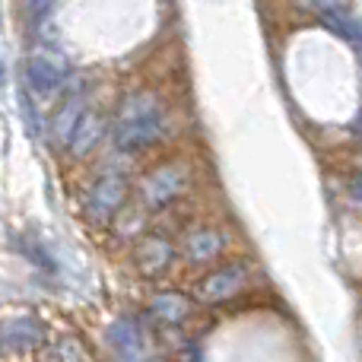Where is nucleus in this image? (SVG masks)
Masks as SVG:
<instances>
[{
    "label": "nucleus",
    "mask_w": 362,
    "mask_h": 362,
    "mask_svg": "<svg viewBox=\"0 0 362 362\" xmlns=\"http://www.w3.org/2000/svg\"><path fill=\"white\" fill-rule=\"evenodd\" d=\"M86 95L76 93L70 95V99H64V105L54 112V121H51V127H54V137L61 140V144H70V137H74L76 124H80V118L86 115Z\"/></svg>",
    "instance_id": "423d86ee"
},
{
    "label": "nucleus",
    "mask_w": 362,
    "mask_h": 362,
    "mask_svg": "<svg viewBox=\"0 0 362 362\" xmlns=\"http://www.w3.org/2000/svg\"><path fill=\"white\" fill-rule=\"evenodd\" d=\"M353 194H356V197L362 200V175H359L356 181H353Z\"/></svg>",
    "instance_id": "2eb2a0df"
},
{
    "label": "nucleus",
    "mask_w": 362,
    "mask_h": 362,
    "mask_svg": "<svg viewBox=\"0 0 362 362\" xmlns=\"http://www.w3.org/2000/svg\"><path fill=\"white\" fill-rule=\"evenodd\" d=\"M42 337H45V331L35 318H13V321H6V327H4V346L10 353L29 350V346L42 344Z\"/></svg>",
    "instance_id": "0eeeda50"
},
{
    "label": "nucleus",
    "mask_w": 362,
    "mask_h": 362,
    "mask_svg": "<svg viewBox=\"0 0 362 362\" xmlns=\"http://www.w3.org/2000/svg\"><path fill=\"white\" fill-rule=\"evenodd\" d=\"M159 131H163V108L156 95L137 93L121 105L118 131H115L121 150H144L159 137Z\"/></svg>",
    "instance_id": "f257e3e1"
},
{
    "label": "nucleus",
    "mask_w": 362,
    "mask_h": 362,
    "mask_svg": "<svg viewBox=\"0 0 362 362\" xmlns=\"http://www.w3.org/2000/svg\"><path fill=\"white\" fill-rule=\"evenodd\" d=\"M223 245H226L223 232L200 229V232H194V235H187L185 251H187V257H191L194 264H206L210 257H216L219 251H223Z\"/></svg>",
    "instance_id": "1a4fd4ad"
},
{
    "label": "nucleus",
    "mask_w": 362,
    "mask_h": 362,
    "mask_svg": "<svg viewBox=\"0 0 362 362\" xmlns=\"http://www.w3.org/2000/svg\"><path fill=\"white\" fill-rule=\"evenodd\" d=\"M124 181L115 178V175H105L99 178L93 185V191H89V200H86V210L89 216L95 219V223H105V219L115 216V210H118L121 204H124Z\"/></svg>",
    "instance_id": "7ed1b4c3"
},
{
    "label": "nucleus",
    "mask_w": 362,
    "mask_h": 362,
    "mask_svg": "<svg viewBox=\"0 0 362 362\" xmlns=\"http://www.w3.org/2000/svg\"><path fill=\"white\" fill-rule=\"evenodd\" d=\"M102 134H105V118L95 112H86L80 118V124H76L74 137H70V150H74L76 156H86V153L102 140Z\"/></svg>",
    "instance_id": "6e6552de"
},
{
    "label": "nucleus",
    "mask_w": 362,
    "mask_h": 362,
    "mask_svg": "<svg viewBox=\"0 0 362 362\" xmlns=\"http://www.w3.org/2000/svg\"><path fill=\"white\" fill-rule=\"evenodd\" d=\"M150 312L156 315L159 321H165V325H178V321L187 318V312H191V305H187L185 299H181L178 293H163L153 299Z\"/></svg>",
    "instance_id": "9b49d317"
},
{
    "label": "nucleus",
    "mask_w": 362,
    "mask_h": 362,
    "mask_svg": "<svg viewBox=\"0 0 362 362\" xmlns=\"http://www.w3.org/2000/svg\"><path fill=\"white\" fill-rule=\"evenodd\" d=\"M169 261H172V245L165 238H146L137 251V264L144 274H159V270L169 267Z\"/></svg>",
    "instance_id": "9d476101"
},
{
    "label": "nucleus",
    "mask_w": 362,
    "mask_h": 362,
    "mask_svg": "<svg viewBox=\"0 0 362 362\" xmlns=\"http://www.w3.org/2000/svg\"><path fill=\"white\" fill-rule=\"evenodd\" d=\"M23 6H25V19H29V23H42L51 13L54 0H23Z\"/></svg>",
    "instance_id": "ddd939ff"
},
{
    "label": "nucleus",
    "mask_w": 362,
    "mask_h": 362,
    "mask_svg": "<svg viewBox=\"0 0 362 362\" xmlns=\"http://www.w3.org/2000/svg\"><path fill=\"white\" fill-rule=\"evenodd\" d=\"M356 134L362 137V112H359V118H356Z\"/></svg>",
    "instance_id": "dca6fc26"
},
{
    "label": "nucleus",
    "mask_w": 362,
    "mask_h": 362,
    "mask_svg": "<svg viewBox=\"0 0 362 362\" xmlns=\"http://www.w3.org/2000/svg\"><path fill=\"white\" fill-rule=\"evenodd\" d=\"M245 286V267L232 264V267L213 270L204 283H200V299L204 302H226Z\"/></svg>",
    "instance_id": "39448f33"
},
{
    "label": "nucleus",
    "mask_w": 362,
    "mask_h": 362,
    "mask_svg": "<svg viewBox=\"0 0 362 362\" xmlns=\"http://www.w3.org/2000/svg\"><path fill=\"white\" fill-rule=\"evenodd\" d=\"M67 80V61L51 51H35L25 61V83L32 86V93L51 95L61 89V83Z\"/></svg>",
    "instance_id": "f03ea898"
},
{
    "label": "nucleus",
    "mask_w": 362,
    "mask_h": 362,
    "mask_svg": "<svg viewBox=\"0 0 362 362\" xmlns=\"http://www.w3.org/2000/svg\"><path fill=\"white\" fill-rule=\"evenodd\" d=\"M321 6V13H334V10H346L344 0H315Z\"/></svg>",
    "instance_id": "4468645a"
},
{
    "label": "nucleus",
    "mask_w": 362,
    "mask_h": 362,
    "mask_svg": "<svg viewBox=\"0 0 362 362\" xmlns=\"http://www.w3.org/2000/svg\"><path fill=\"white\" fill-rule=\"evenodd\" d=\"M112 344L118 346L121 353H127V356H140V350H144V346H140L137 327H134V325H124V321L112 327Z\"/></svg>",
    "instance_id": "f8f14e48"
},
{
    "label": "nucleus",
    "mask_w": 362,
    "mask_h": 362,
    "mask_svg": "<svg viewBox=\"0 0 362 362\" xmlns=\"http://www.w3.org/2000/svg\"><path fill=\"white\" fill-rule=\"evenodd\" d=\"M181 185H185V172L178 165H163L144 181V204L153 206V210L165 206L181 191Z\"/></svg>",
    "instance_id": "20e7f679"
}]
</instances>
